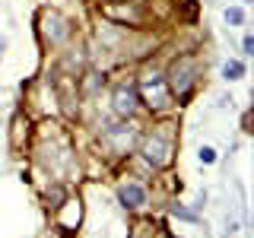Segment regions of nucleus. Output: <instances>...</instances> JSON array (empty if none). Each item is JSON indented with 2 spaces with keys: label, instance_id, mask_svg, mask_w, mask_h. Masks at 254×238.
Returning a JSON list of instances; mask_svg holds the SVG:
<instances>
[{
  "label": "nucleus",
  "instance_id": "obj_1",
  "mask_svg": "<svg viewBox=\"0 0 254 238\" xmlns=\"http://www.w3.org/2000/svg\"><path fill=\"white\" fill-rule=\"evenodd\" d=\"M165 83H169V89L175 99H188L190 89L197 86V60L190 58V54H181V58H175V63L169 67V76H165Z\"/></svg>",
  "mask_w": 254,
  "mask_h": 238
},
{
  "label": "nucleus",
  "instance_id": "obj_2",
  "mask_svg": "<svg viewBox=\"0 0 254 238\" xmlns=\"http://www.w3.org/2000/svg\"><path fill=\"white\" fill-rule=\"evenodd\" d=\"M38 32H42V42L45 45H51V48H58V45H64L70 35H73V26H70V19L64 13H58V10H42V16H38Z\"/></svg>",
  "mask_w": 254,
  "mask_h": 238
},
{
  "label": "nucleus",
  "instance_id": "obj_3",
  "mask_svg": "<svg viewBox=\"0 0 254 238\" xmlns=\"http://www.w3.org/2000/svg\"><path fill=\"white\" fill-rule=\"evenodd\" d=\"M172 140L169 137H162V133H149L146 140H143V146H140V153L143 159H146L153 169H165V165H172Z\"/></svg>",
  "mask_w": 254,
  "mask_h": 238
},
{
  "label": "nucleus",
  "instance_id": "obj_4",
  "mask_svg": "<svg viewBox=\"0 0 254 238\" xmlns=\"http://www.w3.org/2000/svg\"><path fill=\"white\" fill-rule=\"evenodd\" d=\"M111 108H115V115L124 118V121H127V118H133V115H137V108H140V86H133V83L115 86Z\"/></svg>",
  "mask_w": 254,
  "mask_h": 238
},
{
  "label": "nucleus",
  "instance_id": "obj_5",
  "mask_svg": "<svg viewBox=\"0 0 254 238\" xmlns=\"http://www.w3.org/2000/svg\"><path fill=\"white\" fill-rule=\"evenodd\" d=\"M118 200H121L124 210H143V206H146V187L127 181V184L118 187Z\"/></svg>",
  "mask_w": 254,
  "mask_h": 238
},
{
  "label": "nucleus",
  "instance_id": "obj_6",
  "mask_svg": "<svg viewBox=\"0 0 254 238\" xmlns=\"http://www.w3.org/2000/svg\"><path fill=\"white\" fill-rule=\"evenodd\" d=\"M133 124H108L105 130H102V137H105V143H118V153H127V146H130V137H133Z\"/></svg>",
  "mask_w": 254,
  "mask_h": 238
},
{
  "label": "nucleus",
  "instance_id": "obj_7",
  "mask_svg": "<svg viewBox=\"0 0 254 238\" xmlns=\"http://www.w3.org/2000/svg\"><path fill=\"white\" fill-rule=\"evenodd\" d=\"M245 76V63L242 60H226L222 63V79H229V83H235V79Z\"/></svg>",
  "mask_w": 254,
  "mask_h": 238
},
{
  "label": "nucleus",
  "instance_id": "obj_8",
  "mask_svg": "<svg viewBox=\"0 0 254 238\" xmlns=\"http://www.w3.org/2000/svg\"><path fill=\"white\" fill-rule=\"evenodd\" d=\"M226 22H229V26H245V10H242V6H229V10H226Z\"/></svg>",
  "mask_w": 254,
  "mask_h": 238
},
{
  "label": "nucleus",
  "instance_id": "obj_9",
  "mask_svg": "<svg viewBox=\"0 0 254 238\" xmlns=\"http://www.w3.org/2000/svg\"><path fill=\"white\" fill-rule=\"evenodd\" d=\"M172 216H178V219H185V222H197V219H200V216H197V210H188V206H178V203L172 206Z\"/></svg>",
  "mask_w": 254,
  "mask_h": 238
},
{
  "label": "nucleus",
  "instance_id": "obj_10",
  "mask_svg": "<svg viewBox=\"0 0 254 238\" xmlns=\"http://www.w3.org/2000/svg\"><path fill=\"white\" fill-rule=\"evenodd\" d=\"M86 76H89V83H86V95H95L102 86H105V76H102V73H86Z\"/></svg>",
  "mask_w": 254,
  "mask_h": 238
},
{
  "label": "nucleus",
  "instance_id": "obj_11",
  "mask_svg": "<svg viewBox=\"0 0 254 238\" xmlns=\"http://www.w3.org/2000/svg\"><path fill=\"white\" fill-rule=\"evenodd\" d=\"M197 159H200L203 165H213V162H216V149H213V146H200V153H197Z\"/></svg>",
  "mask_w": 254,
  "mask_h": 238
},
{
  "label": "nucleus",
  "instance_id": "obj_12",
  "mask_svg": "<svg viewBox=\"0 0 254 238\" xmlns=\"http://www.w3.org/2000/svg\"><path fill=\"white\" fill-rule=\"evenodd\" d=\"M242 51H245V54H254V38H251V35H245V42H242Z\"/></svg>",
  "mask_w": 254,
  "mask_h": 238
},
{
  "label": "nucleus",
  "instance_id": "obj_13",
  "mask_svg": "<svg viewBox=\"0 0 254 238\" xmlns=\"http://www.w3.org/2000/svg\"><path fill=\"white\" fill-rule=\"evenodd\" d=\"M3 51H6V38L0 35V54H3Z\"/></svg>",
  "mask_w": 254,
  "mask_h": 238
},
{
  "label": "nucleus",
  "instance_id": "obj_14",
  "mask_svg": "<svg viewBox=\"0 0 254 238\" xmlns=\"http://www.w3.org/2000/svg\"><path fill=\"white\" fill-rule=\"evenodd\" d=\"M245 3H251V0H245Z\"/></svg>",
  "mask_w": 254,
  "mask_h": 238
}]
</instances>
